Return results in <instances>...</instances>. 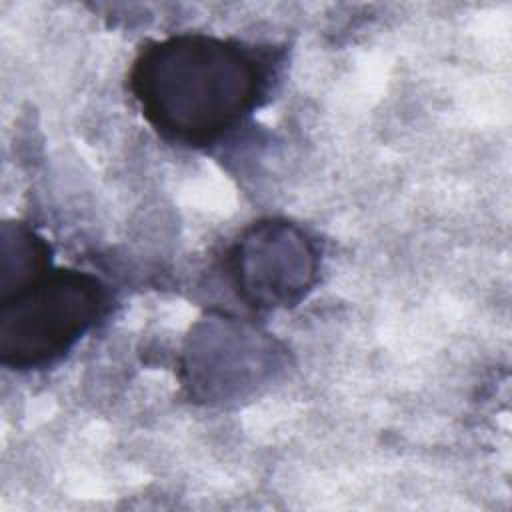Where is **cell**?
Masks as SVG:
<instances>
[{
  "label": "cell",
  "mask_w": 512,
  "mask_h": 512,
  "mask_svg": "<svg viewBox=\"0 0 512 512\" xmlns=\"http://www.w3.org/2000/svg\"><path fill=\"white\" fill-rule=\"evenodd\" d=\"M280 64L274 46L184 32L148 42L130 66L128 88L162 138L206 148L266 104Z\"/></svg>",
  "instance_id": "6da1fadb"
},
{
  "label": "cell",
  "mask_w": 512,
  "mask_h": 512,
  "mask_svg": "<svg viewBox=\"0 0 512 512\" xmlns=\"http://www.w3.org/2000/svg\"><path fill=\"white\" fill-rule=\"evenodd\" d=\"M110 308L106 284L90 272L50 268L0 298V362L38 370L62 360Z\"/></svg>",
  "instance_id": "7a4b0ae2"
},
{
  "label": "cell",
  "mask_w": 512,
  "mask_h": 512,
  "mask_svg": "<svg viewBox=\"0 0 512 512\" xmlns=\"http://www.w3.org/2000/svg\"><path fill=\"white\" fill-rule=\"evenodd\" d=\"M316 242L300 226L266 218L250 224L228 252V274L242 302L256 310L296 306L318 278Z\"/></svg>",
  "instance_id": "3957f363"
},
{
  "label": "cell",
  "mask_w": 512,
  "mask_h": 512,
  "mask_svg": "<svg viewBox=\"0 0 512 512\" xmlns=\"http://www.w3.org/2000/svg\"><path fill=\"white\" fill-rule=\"evenodd\" d=\"M50 244L22 222H4L0 232V298L20 290L52 268Z\"/></svg>",
  "instance_id": "277c9868"
}]
</instances>
